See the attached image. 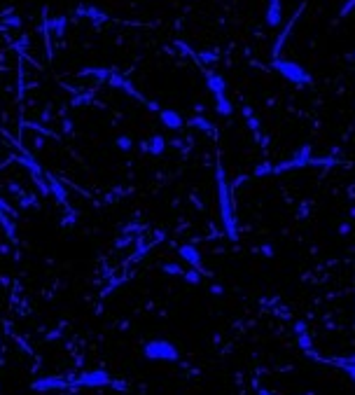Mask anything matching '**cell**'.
Listing matches in <instances>:
<instances>
[{
	"mask_svg": "<svg viewBox=\"0 0 355 395\" xmlns=\"http://www.w3.org/2000/svg\"><path fill=\"white\" fill-rule=\"evenodd\" d=\"M43 120H45V122H49V120H52V108H47V110H45V112H43Z\"/></svg>",
	"mask_w": 355,
	"mask_h": 395,
	"instance_id": "obj_40",
	"label": "cell"
},
{
	"mask_svg": "<svg viewBox=\"0 0 355 395\" xmlns=\"http://www.w3.org/2000/svg\"><path fill=\"white\" fill-rule=\"evenodd\" d=\"M257 395H271V393H269V390H264V388H259V390H257Z\"/></svg>",
	"mask_w": 355,
	"mask_h": 395,
	"instance_id": "obj_45",
	"label": "cell"
},
{
	"mask_svg": "<svg viewBox=\"0 0 355 395\" xmlns=\"http://www.w3.org/2000/svg\"><path fill=\"white\" fill-rule=\"evenodd\" d=\"M108 85H110V87H114V89H122V91H127L129 96L138 98V101H143V103L147 105V98H145V96H143V94H140L138 89H133V85H131V82H129L127 77H122V75L117 73L114 68H112V73H110V77H108Z\"/></svg>",
	"mask_w": 355,
	"mask_h": 395,
	"instance_id": "obj_6",
	"label": "cell"
},
{
	"mask_svg": "<svg viewBox=\"0 0 355 395\" xmlns=\"http://www.w3.org/2000/svg\"><path fill=\"white\" fill-rule=\"evenodd\" d=\"M262 250H264V253H266V257H271V255H273V248H271V246H262Z\"/></svg>",
	"mask_w": 355,
	"mask_h": 395,
	"instance_id": "obj_41",
	"label": "cell"
},
{
	"mask_svg": "<svg viewBox=\"0 0 355 395\" xmlns=\"http://www.w3.org/2000/svg\"><path fill=\"white\" fill-rule=\"evenodd\" d=\"M45 180H47V185H49V192L56 196V201H59L61 206L70 208V204H68V192H66V187L61 185V180H56L52 173H45Z\"/></svg>",
	"mask_w": 355,
	"mask_h": 395,
	"instance_id": "obj_8",
	"label": "cell"
},
{
	"mask_svg": "<svg viewBox=\"0 0 355 395\" xmlns=\"http://www.w3.org/2000/svg\"><path fill=\"white\" fill-rule=\"evenodd\" d=\"M295 157H299V159H306V157H311V145H304V147H299V150L295 152Z\"/></svg>",
	"mask_w": 355,
	"mask_h": 395,
	"instance_id": "obj_37",
	"label": "cell"
},
{
	"mask_svg": "<svg viewBox=\"0 0 355 395\" xmlns=\"http://www.w3.org/2000/svg\"><path fill=\"white\" fill-rule=\"evenodd\" d=\"M271 68L278 70L283 77H288L290 82H295V85H311V75H306V70H304L297 61L273 59V61H271Z\"/></svg>",
	"mask_w": 355,
	"mask_h": 395,
	"instance_id": "obj_2",
	"label": "cell"
},
{
	"mask_svg": "<svg viewBox=\"0 0 355 395\" xmlns=\"http://www.w3.org/2000/svg\"><path fill=\"white\" fill-rule=\"evenodd\" d=\"M164 271L166 273H171V276H185V271H182L180 267H178V264H171V262H166V264H164Z\"/></svg>",
	"mask_w": 355,
	"mask_h": 395,
	"instance_id": "obj_29",
	"label": "cell"
},
{
	"mask_svg": "<svg viewBox=\"0 0 355 395\" xmlns=\"http://www.w3.org/2000/svg\"><path fill=\"white\" fill-rule=\"evenodd\" d=\"M166 150V140H164V136H152L150 140H147V152L150 154H162V152Z\"/></svg>",
	"mask_w": 355,
	"mask_h": 395,
	"instance_id": "obj_20",
	"label": "cell"
},
{
	"mask_svg": "<svg viewBox=\"0 0 355 395\" xmlns=\"http://www.w3.org/2000/svg\"><path fill=\"white\" fill-rule=\"evenodd\" d=\"M114 145L120 147V150H124V152H129L133 147V143H131V136H120V138L114 140Z\"/></svg>",
	"mask_w": 355,
	"mask_h": 395,
	"instance_id": "obj_27",
	"label": "cell"
},
{
	"mask_svg": "<svg viewBox=\"0 0 355 395\" xmlns=\"http://www.w3.org/2000/svg\"><path fill=\"white\" fill-rule=\"evenodd\" d=\"M281 21H283L281 3H269V10H266V24H269L271 28H276V26H281Z\"/></svg>",
	"mask_w": 355,
	"mask_h": 395,
	"instance_id": "obj_15",
	"label": "cell"
},
{
	"mask_svg": "<svg viewBox=\"0 0 355 395\" xmlns=\"http://www.w3.org/2000/svg\"><path fill=\"white\" fill-rule=\"evenodd\" d=\"M215 110L220 112V115L229 117L231 112H234V105L229 103V98L224 96V94H217V96H215Z\"/></svg>",
	"mask_w": 355,
	"mask_h": 395,
	"instance_id": "obj_18",
	"label": "cell"
},
{
	"mask_svg": "<svg viewBox=\"0 0 355 395\" xmlns=\"http://www.w3.org/2000/svg\"><path fill=\"white\" fill-rule=\"evenodd\" d=\"M350 215H353V218H355V206H353V208H350Z\"/></svg>",
	"mask_w": 355,
	"mask_h": 395,
	"instance_id": "obj_46",
	"label": "cell"
},
{
	"mask_svg": "<svg viewBox=\"0 0 355 395\" xmlns=\"http://www.w3.org/2000/svg\"><path fill=\"white\" fill-rule=\"evenodd\" d=\"M3 21H5L7 26H12V28H21V17H17L12 10H5V12H3Z\"/></svg>",
	"mask_w": 355,
	"mask_h": 395,
	"instance_id": "obj_23",
	"label": "cell"
},
{
	"mask_svg": "<svg viewBox=\"0 0 355 395\" xmlns=\"http://www.w3.org/2000/svg\"><path fill=\"white\" fill-rule=\"evenodd\" d=\"M24 127H28V129H35L40 136H49V138H56V134L52 131V129H47V127H40V124H35V122H24Z\"/></svg>",
	"mask_w": 355,
	"mask_h": 395,
	"instance_id": "obj_25",
	"label": "cell"
},
{
	"mask_svg": "<svg viewBox=\"0 0 355 395\" xmlns=\"http://www.w3.org/2000/svg\"><path fill=\"white\" fill-rule=\"evenodd\" d=\"M159 120H162L164 127H169V129L185 127V120H182V115L178 110H159Z\"/></svg>",
	"mask_w": 355,
	"mask_h": 395,
	"instance_id": "obj_11",
	"label": "cell"
},
{
	"mask_svg": "<svg viewBox=\"0 0 355 395\" xmlns=\"http://www.w3.org/2000/svg\"><path fill=\"white\" fill-rule=\"evenodd\" d=\"M339 231H341V234H348L350 227H348V225H341V227H339Z\"/></svg>",
	"mask_w": 355,
	"mask_h": 395,
	"instance_id": "obj_43",
	"label": "cell"
},
{
	"mask_svg": "<svg viewBox=\"0 0 355 395\" xmlns=\"http://www.w3.org/2000/svg\"><path fill=\"white\" fill-rule=\"evenodd\" d=\"M129 241H131V236H124V239H120V241H117V246H127Z\"/></svg>",
	"mask_w": 355,
	"mask_h": 395,
	"instance_id": "obj_42",
	"label": "cell"
},
{
	"mask_svg": "<svg viewBox=\"0 0 355 395\" xmlns=\"http://www.w3.org/2000/svg\"><path fill=\"white\" fill-rule=\"evenodd\" d=\"M33 145H35V147H43V138H40V136H37V138L33 140Z\"/></svg>",
	"mask_w": 355,
	"mask_h": 395,
	"instance_id": "obj_44",
	"label": "cell"
},
{
	"mask_svg": "<svg viewBox=\"0 0 355 395\" xmlns=\"http://www.w3.org/2000/svg\"><path fill=\"white\" fill-rule=\"evenodd\" d=\"M91 98H94V94H91V91H77V94L72 96L70 105H72V108H82V105H89L91 103Z\"/></svg>",
	"mask_w": 355,
	"mask_h": 395,
	"instance_id": "obj_21",
	"label": "cell"
},
{
	"mask_svg": "<svg viewBox=\"0 0 355 395\" xmlns=\"http://www.w3.org/2000/svg\"><path fill=\"white\" fill-rule=\"evenodd\" d=\"M301 12H304V3H301V5L297 7V12L292 14V19H290L288 24H285V30H283V33H281V35H278L276 45H273V56H276V59H278V54H281V49H283V43H285V40H288L290 30H292V26H295V21H297V19H299V14H301Z\"/></svg>",
	"mask_w": 355,
	"mask_h": 395,
	"instance_id": "obj_10",
	"label": "cell"
},
{
	"mask_svg": "<svg viewBox=\"0 0 355 395\" xmlns=\"http://www.w3.org/2000/svg\"><path fill=\"white\" fill-rule=\"evenodd\" d=\"M295 330H297V334H304V332H306V325H304V323H297V325H295Z\"/></svg>",
	"mask_w": 355,
	"mask_h": 395,
	"instance_id": "obj_38",
	"label": "cell"
},
{
	"mask_svg": "<svg viewBox=\"0 0 355 395\" xmlns=\"http://www.w3.org/2000/svg\"><path fill=\"white\" fill-rule=\"evenodd\" d=\"M63 131H66V134H70V131H72V122L70 120H63Z\"/></svg>",
	"mask_w": 355,
	"mask_h": 395,
	"instance_id": "obj_39",
	"label": "cell"
},
{
	"mask_svg": "<svg viewBox=\"0 0 355 395\" xmlns=\"http://www.w3.org/2000/svg\"><path fill=\"white\" fill-rule=\"evenodd\" d=\"M243 115H246V120H248V127L253 129L255 134H259V120H257V115H255V112L248 108V105L243 108Z\"/></svg>",
	"mask_w": 355,
	"mask_h": 395,
	"instance_id": "obj_24",
	"label": "cell"
},
{
	"mask_svg": "<svg viewBox=\"0 0 355 395\" xmlns=\"http://www.w3.org/2000/svg\"><path fill=\"white\" fill-rule=\"evenodd\" d=\"M182 279H185L187 283H201V271L192 267L189 271H185V276H182Z\"/></svg>",
	"mask_w": 355,
	"mask_h": 395,
	"instance_id": "obj_28",
	"label": "cell"
},
{
	"mask_svg": "<svg viewBox=\"0 0 355 395\" xmlns=\"http://www.w3.org/2000/svg\"><path fill=\"white\" fill-rule=\"evenodd\" d=\"M10 162H17V164H21L24 169H28L30 176H45V171L40 169V164L35 162L33 154H10Z\"/></svg>",
	"mask_w": 355,
	"mask_h": 395,
	"instance_id": "obj_9",
	"label": "cell"
},
{
	"mask_svg": "<svg viewBox=\"0 0 355 395\" xmlns=\"http://www.w3.org/2000/svg\"><path fill=\"white\" fill-rule=\"evenodd\" d=\"M332 365H339L341 370H346L348 372V377L355 381V356H350V358H334V360H330Z\"/></svg>",
	"mask_w": 355,
	"mask_h": 395,
	"instance_id": "obj_19",
	"label": "cell"
},
{
	"mask_svg": "<svg viewBox=\"0 0 355 395\" xmlns=\"http://www.w3.org/2000/svg\"><path fill=\"white\" fill-rule=\"evenodd\" d=\"M143 353H145V358H150V360H178V358H180L178 348H175L171 341H166V339L147 341L145 348H143Z\"/></svg>",
	"mask_w": 355,
	"mask_h": 395,
	"instance_id": "obj_3",
	"label": "cell"
},
{
	"mask_svg": "<svg viewBox=\"0 0 355 395\" xmlns=\"http://www.w3.org/2000/svg\"><path fill=\"white\" fill-rule=\"evenodd\" d=\"M19 206H21V208H35V206H37V199H35L33 194L21 196V201H19Z\"/></svg>",
	"mask_w": 355,
	"mask_h": 395,
	"instance_id": "obj_30",
	"label": "cell"
},
{
	"mask_svg": "<svg viewBox=\"0 0 355 395\" xmlns=\"http://www.w3.org/2000/svg\"><path fill=\"white\" fill-rule=\"evenodd\" d=\"M299 346H301V348H304V351H306V353H311V351H313V344H311V337H308V334H306V332H304V334H299Z\"/></svg>",
	"mask_w": 355,
	"mask_h": 395,
	"instance_id": "obj_31",
	"label": "cell"
},
{
	"mask_svg": "<svg viewBox=\"0 0 355 395\" xmlns=\"http://www.w3.org/2000/svg\"><path fill=\"white\" fill-rule=\"evenodd\" d=\"M189 124H192V127H196V129H201V131H206V134H215V127H213V124L206 120V117H192V120H189Z\"/></svg>",
	"mask_w": 355,
	"mask_h": 395,
	"instance_id": "obj_22",
	"label": "cell"
},
{
	"mask_svg": "<svg viewBox=\"0 0 355 395\" xmlns=\"http://www.w3.org/2000/svg\"><path fill=\"white\" fill-rule=\"evenodd\" d=\"M217 199H220V215H222V225L227 231V239L239 241V227H236V215L231 211V192L227 185V176H224L222 164H217Z\"/></svg>",
	"mask_w": 355,
	"mask_h": 395,
	"instance_id": "obj_1",
	"label": "cell"
},
{
	"mask_svg": "<svg viewBox=\"0 0 355 395\" xmlns=\"http://www.w3.org/2000/svg\"><path fill=\"white\" fill-rule=\"evenodd\" d=\"M353 7H355V0H346L341 7V12H339V17H348V14L353 12Z\"/></svg>",
	"mask_w": 355,
	"mask_h": 395,
	"instance_id": "obj_34",
	"label": "cell"
},
{
	"mask_svg": "<svg viewBox=\"0 0 355 395\" xmlns=\"http://www.w3.org/2000/svg\"><path fill=\"white\" fill-rule=\"evenodd\" d=\"M33 182L37 185V189H40V194H43V196H49V194H52V192H49L47 180H45V176H33Z\"/></svg>",
	"mask_w": 355,
	"mask_h": 395,
	"instance_id": "obj_26",
	"label": "cell"
},
{
	"mask_svg": "<svg viewBox=\"0 0 355 395\" xmlns=\"http://www.w3.org/2000/svg\"><path fill=\"white\" fill-rule=\"evenodd\" d=\"M66 26H68V19L63 17V14L52 17V35H54V37H63V35H66Z\"/></svg>",
	"mask_w": 355,
	"mask_h": 395,
	"instance_id": "obj_17",
	"label": "cell"
},
{
	"mask_svg": "<svg viewBox=\"0 0 355 395\" xmlns=\"http://www.w3.org/2000/svg\"><path fill=\"white\" fill-rule=\"evenodd\" d=\"M77 14L80 17H87V19H91L94 24H103L105 19H108V14L103 12V10H98V7H94V5H80L77 7Z\"/></svg>",
	"mask_w": 355,
	"mask_h": 395,
	"instance_id": "obj_12",
	"label": "cell"
},
{
	"mask_svg": "<svg viewBox=\"0 0 355 395\" xmlns=\"http://www.w3.org/2000/svg\"><path fill=\"white\" fill-rule=\"evenodd\" d=\"M206 85H208V89L213 91V94H224V77L220 73H213V70H208L206 73Z\"/></svg>",
	"mask_w": 355,
	"mask_h": 395,
	"instance_id": "obj_14",
	"label": "cell"
},
{
	"mask_svg": "<svg viewBox=\"0 0 355 395\" xmlns=\"http://www.w3.org/2000/svg\"><path fill=\"white\" fill-rule=\"evenodd\" d=\"M175 47H178V49H180V52H182V54H187V56H194V59H199V56H196V54H194V52H192V49H189V47H187V45H185V43H182V40H175Z\"/></svg>",
	"mask_w": 355,
	"mask_h": 395,
	"instance_id": "obj_35",
	"label": "cell"
},
{
	"mask_svg": "<svg viewBox=\"0 0 355 395\" xmlns=\"http://www.w3.org/2000/svg\"><path fill=\"white\" fill-rule=\"evenodd\" d=\"M110 73H112V68H85V70H80V77H87V75H91V77H96L98 82H108Z\"/></svg>",
	"mask_w": 355,
	"mask_h": 395,
	"instance_id": "obj_16",
	"label": "cell"
},
{
	"mask_svg": "<svg viewBox=\"0 0 355 395\" xmlns=\"http://www.w3.org/2000/svg\"><path fill=\"white\" fill-rule=\"evenodd\" d=\"M110 381H112V377L105 370H91V372H85V374L70 379V388H77V386L98 388V386H110Z\"/></svg>",
	"mask_w": 355,
	"mask_h": 395,
	"instance_id": "obj_4",
	"label": "cell"
},
{
	"mask_svg": "<svg viewBox=\"0 0 355 395\" xmlns=\"http://www.w3.org/2000/svg\"><path fill=\"white\" fill-rule=\"evenodd\" d=\"M266 173H273V166L271 164H262L255 169V176H266Z\"/></svg>",
	"mask_w": 355,
	"mask_h": 395,
	"instance_id": "obj_36",
	"label": "cell"
},
{
	"mask_svg": "<svg viewBox=\"0 0 355 395\" xmlns=\"http://www.w3.org/2000/svg\"><path fill=\"white\" fill-rule=\"evenodd\" d=\"M110 388L122 390V393H129V386L124 381H120V379H112V381H110Z\"/></svg>",
	"mask_w": 355,
	"mask_h": 395,
	"instance_id": "obj_33",
	"label": "cell"
},
{
	"mask_svg": "<svg viewBox=\"0 0 355 395\" xmlns=\"http://www.w3.org/2000/svg\"><path fill=\"white\" fill-rule=\"evenodd\" d=\"M30 388L35 390V393H49V390L70 388V381L63 377H45V379H37V381L30 383Z\"/></svg>",
	"mask_w": 355,
	"mask_h": 395,
	"instance_id": "obj_5",
	"label": "cell"
},
{
	"mask_svg": "<svg viewBox=\"0 0 355 395\" xmlns=\"http://www.w3.org/2000/svg\"><path fill=\"white\" fill-rule=\"evenodd\" d=\"M269 3H281V0H269Z\"/></svg>",
	"mask_w": 355,
	"mask_h": 395,
	"instance_id": "obj_47",
	"label": "cell"
},
{
	"mask_svg": "<svg viewBox=\"0 0 355 395\" xmlns=\"http://www.w3.org/2000/svg\"><path fill=\"white\" fill-rule=\"evenodd\" d=\"M0 227H3V231H5V236L10 239V241H17V222H14L12 215H7L3 208H0Z\"/></svg>",
	"mask_w": 355,
	"mask_h": 395,
	"instance_id": "obj_13",
	"label": "cell"
},
{
	"mask_svg": "<svg viewBox=\"0 0 355 395\" xmlns=\"http://www.w3.org/2000/svg\"><path fill=\"white\" fill-rule=\"evenodd\" d=\"M199 61H201V63H215V61H217V54H213V52H201V54H199Z\"/></svg>",
	"mask_w": 355,
	"mask_h": 395,
	"instance_id": "obj_32",
	"label": "cell"
},
{
	"mask_svg": "<svg viewBox=\"0 0 355 395\" xmlns=\"http://www.w3.org/2000/svg\"><path fill=\"white\" fill-rule=\"evenodd\" d=\"M178 255H180L182 260L189 264V267L199 269L201 273H206L204 271V260H201V253L194 248V246H180V248H178Z\"/></svg>",
	"mask_w": 355,
	"mask_h": 395,
	"instance_id": "obj_7",
	"label": "cell"
}]
</instances>
